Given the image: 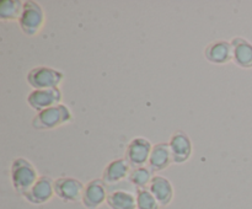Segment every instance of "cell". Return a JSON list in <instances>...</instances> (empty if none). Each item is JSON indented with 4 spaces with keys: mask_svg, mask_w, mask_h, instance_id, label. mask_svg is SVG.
<instances>
[{
    "mask_svg": "<svg viewBox=\"0 0 252 209\" xmlns=\"http://www.w3.org/2000/svg\"><path fill=\"white\" fill-rule=\"evenodd\" d=\"M106 204L110 209H137V198L130 192L117 189L108 193Z\"/></svg>",
    "mask_w": 252,
    "mask_h": 209,
    "instance_id": "16",
    "label": "cell"
},
{
    "mask_svg": "<svg viewBox=\"0 0 252 209\" xmlns=\"http://www.w3.org/2000/svg\"><path fill=\"white\" fill-rule=\"evenodd\" d=\"M39 179L37 169L30 160L16 157L10 166V179L15 191L24 196Z\"/></svg>",
    "mask_w": 252,
    "mask_h": 209,
    "instance_id": "1",
    "label": "cell"
},
{
    "mask_svg": "<svg viewBox=\"0 0 252 209\" xmlns=\"http://www.w3.org/2000/svg\"><path fill=\"white\" fill-rule=\"evenodd\" d=\"M204 58L212 64L223 65L233 60V46L230 41H214L204 48Z\"/></svg>",
    "mask_w": 252,
    "mask_h": 209,
    "instance_id": "11",
    "label": "cell"
},
{
    "mask_svg": "<svg viewBox=\"0 0 252 209\" xmlns=\"http://www.w3.org/2000/svg\"><path fill=\"white\" fill-rule=\"evenodd\" d=\"M233 46V61L243 69H252V43L243 37H234L231 39Z\"/></svg>",
    "mask_w": 252,
    "mask_h": 209,
    "instance_id": "15",
    "label": "cell"
},
{
    "mask_svg": "<svg viewBox=\"0 0 252 209\" xmlns=\"http://www.w3.org/2000/svg\"><path fill=\"white\" fill-rule=\"evenodd\" d=\"M137 198V209H160L159 202L154 197V194L149 191V188L137 189L135 193Z\"/></svg>",
    "mask_w": 252,
    "mask_h": 209,
    "instance_id": "19",
    "label": "cell"
},
{
    "mask_svg": "<svg viewBox=\"0 0 252 209\" xmlns=\"http://www.w3.org/2000/svg\"><path fill=\"white\" fill-rule=\"evenodd\" d=\"M56 196L54 193V179L49 176H39L36 183L24 194V198L34 206L46 204Z\"/></svg>",
    "mask_w": 252,
    "mask_h": 209,
    "instance_id": "8",
    "label": "cell"
},
{
    "mask_svg": "<svg viewBox=\"0 0 252 209\" xmlns=\"http://www.w3.org/2000/svg\"><path fill=\"white\" fill-rule=\"evenodd\" d=\"M172 164L171 151H170L169 143H158L153 145L152 152H150L148 166L153 172H161L166 170Z\"/></svg>",
    "mask_w": 252,
    "mask_h": 209,
    "instance_id": "14",
    "label": "cell"
},
{
    "mask_svg": "<svg viewBox=\"0 0 252 209\" xmlns=\"http://www.w3.org/2000/svg\"><path fill=\"white\" fill-rule=\"evenodd\" d=\"M169 147L171 151L172 164L182 165L191 159L192 151H193L192 140L185 132H181V130L175 132L170 138Z\"/></svg>",
    "mask_w": 252,
    "mask_h": 209,
    "instance_id": "10",
    "label": "cell"
},
{
    "mask_svg": "<svg viewBox=\"0 0 252 209\" xmlns=\"http://www.w3.org/2000/svg\"><path fill=\"white\" fill-rule=\"evenodd\" d=\"M132 166L128 164L127 160L123 159H115L106 165L102 172V181L106 184H116L120 182L125 181L126 179L129 177Z\"/></svg>",
    "mask_w": 252,
    "mask_h": 209,
    "instance_id": "13",
    "label": "cell"
},
{
    "mask_svg": "<svg viewBox=\"0 0 252 209\" xmlns=\"http://www.w3.org/2000/svg\"><path fill=\"white\" fill-rule=\"evenodd\" d=\"M148 188L154 194L161 208L171 204L175 196V191L174 186H172L171 181L169 179L161 176V175H155Z\"/></svg>",
    "mask_w": 252,
    "mask_h": 209,
    "instance_id": "12",
    "label": "cell"
},
{
    "mask_svg": "<svg viewBox=\"0 0 252 209\" xmlns=\"http://www.w3.org/2000/svg\"><path fill=\"white\" fill-rule=\"evenodd\" d=\"M71 119L73 115L70 108L64 103H59L53 107L37 112V115L32 118V127L38 130H51L66 124Z\"/></svg>",
    "mask_w": 252,
    "mask_h": 209,
    "instance_id": "2",
    "label": "cell"
},
{
    "mask_svg": "<svg viewBox=\"0 0 252 209\" xmlns=\"http://www.w3.org/2000/svg\"><path fill=\"white\" fill-rule=\"evenodd\" d=\"M152 149L153 144L150 140H148L147 138L137 137L130 140L126 148L125 159L132 166V169L145 166L149 161Z\"/></svg>",
    "mask_w": 252,
    "mask_h": 209,
    "instance_id": "5",
    "label": "cell"
},
{
    "mask_svg": "<svg viewBox=\"0 0 252 209\" xmlns=\"http://www.w3.org/2000/svg\"><path fill=\"white\" fill-rule=\"evenodd\" d=\"M154 176V172L150 170L149 166L135 167V169H132V171H130L128 181L137 189L148 188Z\"/></svg>",
    "mask_w": 252,
    "mask_h": 209,
    "instance_id": "18",
    "label": "cell"
},
{
    "mask_svg": "<svg viewBox=\"0 0 252 209\" xmlns=\"http://www.w3.org/2000/svg\"><path fill=\"white\" fill-rule=\"evenodd\" d=\"M107 184L102 181V179H91L85 184L81 197V203L86 209H98L107 201Z\"/></svg>",
    "mask_w": 252,
    "mask_h": 209,
    "instance_id": "9",
    "label": "cell"
},
{
    "mask_svg": "<svg viewBox=\"0 0 252 209\" xmlns=\"http://www.w3.org/2000/svg\"><path fill=\"white\" fill-rule=\"evenodd\" d=\"M44 21L46 17L41 5L32 0H26L19 19V26L21 31L29 37L37 36L43 29Z\"/></svg>",
    "mask_w": 252,
    "mask_h": 209,
    "instance_id": "3",
    "label": "cell"
},
{
    "mask_svg": "<svg viewBox=\"0 0 252 209\" xmlns=\"http://www.w3.org/2000/svg\"><path fill=\"white\" fill-rule=\"evenodd\" d=\"M24 2L21 0H2L0 2V20L1 21H19Z\"/></svg>",
    "mask_w": 252,
    "mask_h": 209,
    "instance_id": "17",
    "label": "cell"
},
{
    "mask_svg": "<svg viewBox=\"0 0 252 209\" xmlns=\"http://www.w3.org/2000/svg\"><path fill=\"white\" fill-rule=\"evenodd\" d=\"M63 93L61 89H44V90H32L27 95V103L36 112L47 110L49 107L62 103Z\"/></svg>",
    "mask_w": 252,
    "mask_h": 209,
    "instance_id": "7",
    "label": "cell"
},
{
    "mask_svg": "<svg viewBox=\"0 0 252 209\" xmlns=\"http://www.w3.org/2000/svg\"><path fill=\"white\" fill-rule=\"evenodd\" d=\"M85 184L74 177H59L54 179V193L65 203L81 202Z\"/></svg>",
    "mask_w": 252,
    "mask_h": 209,
    "instance_id": "6",
    "label": "cell"
},
{
    "mask_svg": "<svg viewBox=\"0 0 252 209\" xmlns=\"http://www.w3.org/2000/svg\"><path fill=\"white\" fill-rule=\"evenodd\" d=\"M26 80L33 90L57 89L64 80V73L49 66L39 65L29 71Z\"/></svg>",
    "mask_w": 252,
    "mask_h": 209,
    "instance_id": "4",
    "label": "cell"
}]
</instances>
